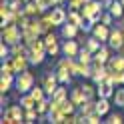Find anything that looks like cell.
Listing matches in <instances>:
<instances>
[{
  "label": "cell",
  "mask_w": 124,
  "mask_h": 124,
  "mask_svg": "<svg viewBox=\"0 0 124 124\" xmlns=\"http://www.w3.org/2000/svg\"><path fill=\"white\" fill-rule=\"evenodd\" d=\"M20 104H22L24 110H28V108H36V100H34V96L30 94V92H26V94L20 98Z\"/></svg>",
  "instance_id": "4316f807"
},
{
  "label": "cell",
  "mask_w": 124,
  "mask_h": 124,
  "mask_svg": "<svg viewBox=\"0 0 124 124\" xmlns=\"http://www.w3.org/2000/svg\"><path fill=\"white\" fill-rule=\"evenodd\" d=\"M58 76H56V72L54 74H46L44 78H42V86H44V90H46V94L48 96H52L54 94V90L58 88Z\"/></svg>",
  "instance_id": "277c9868"
},
{
  "label": "cell",
  "mask_w": 124,
  "mask_h": 124,
  "mask_svg": "<svg viewBox=\"0 0 124 124\" xmlns=\"http://www.w3.org/2000/svg\"><path fill=\"white\" fill-rule=\"evenodd\" d=\"M78 60L84 62V64H92V62H94V52H90L86 46H84V48H80V52H78Z\"/></svg>",
  "instance_id": "603a6c76"
},
{
  "label": "cell",
  "mask_w": 124,
  "mask_h": 124,
  "mask_svg": "<svg viewBox=\"0 0 124 124\" xmlns=\"http://www.w3.org/2000/svg\"><path fill=\"white\" fill-rule=\"evenodd\" d=\"M0 72H2V76H14V74H16V70H14V66H12L10 58L6 60V62H2V66H0Z\"/></svg>",
  "instance_id": "f1b7e54d"
},
{
  "label": "cell",
  "mask_w": 124,
  "mask_h": 124,
  "mask_svg": "<svg viewBox=\"0 0 124 124\" xmlns=\"http://www.w3.org/2000/svg\"><path fill=\"white\" fill-rule=\"evenodd\" d=\"M30 94L34 96V100L38 102V100H42V98H46L48 94H46V90H44V86H34L32 90H30Z\"/></svg>",
  "instance_id": "4dcf8cb0"
},
{
  "label": "cell",
  "mask_w": 124,
  "mask_h": 124,
  "mask_svg": "<svg viewBox=\"0 0 124 124\" xmlns=\"http://www.w3.org/2000/svg\"><path fill=\"white\" fill-rule=\"evenodd\" d=\"M34 2L38 4V8H40L42 14H44L46 8H52V6H54V0H34Z\"/></svg>",
  "instance_id": "8d00e7d4"
},
{
  "label": "cell",
  "mask_w": 124,
  "mask_h": 124,
  "mask_svg": "<svg viewBox=\"0 0 124 124\" xmlns=\"http://www.w3.org/2000/svg\"><path fill=\"white\" fill-rule=\"evenodd\" d=\"M4 112H6V114H10L12 118L16 120V124L24 122V108H22V104H10Z\"/></svg>",
  "instance_id": "30bf717a"
},
{
  "label": "cell",
  "mask_w": 124,
  "mask_h": 124,
  "mask_svg": "<svg viewBox=\"0 0 124 124\" xmlns=\"http://www.w3.org/2000/svg\"><path fill=\"white\" fill-rule=\"evenodd\" d=\"M108 68H110L112 72H116V70H124V56L118 52V56H112L110 60H108V64H106Z\"/></svg>",
  "instance_id": "9a60e30c"
},
{
  "label": "cell",
  "mask_w": 124,
  "mask_h": 124,
  "mask_svg": "<svg viewBox=\"0 0 124 124\" xmlns=\"http://www.w3.org/2000/svg\"><path fill=\"white\" fill-rule=\"evenodd\" d=\"M66 22H72V24H76L78 28H82L84 22H86V18L82 16L80 10H70V12H68V20H66Z\"/></svg>",
  "instance_id": "5bb4252c"
},
{
  "label": "cell",
  "mask_w": 124,
  "mask_h": 124,
  "mask_svg": "<svg viewBox=\"0 0 124 124\" xmlns=\"http://www.w3.org/2000/svg\"><path fill=\"white\" fill-rule=\"evenodd\" d=\"M112 56H110V46H100V50L98 52H94V60L96 62H100V64H108V60H110Z\"/></svg>",
  "instance_id": "4fadbf2b"
},
{
  "label": "cell",
  "mask_w": 124,
  "mask_h": 124,
  "mask_svg": "<svg viewBox=\"0 0 124 124\" xmlns=\"http://www.w3.org/2000/svg\"><path fill=\"white\" fill-rule=\"evenodd\" d=\"M108 12H110L114 18H122V16H124V4L120 2V0H114L112 6L108 8Z\"/></svg>",
  "instance_id": "7402d4cb"
},
{
  "label": "cell",
  "mask_w": 124,
  "mask_h": 124,
  "mask_svg": "<svg viewBox=\"0 0 124 124\" xmlns=\"http://www.w3.org/2000/svg\"><path fill=\"white\" fill-rule=\"evenodd\" d=\"M6 2H14V0H6Z\"/></svg>",
  "instance_id": "bcb514c9"
},
{
  "label": "cell",
  "mask_w": 124,
  "mask_h": 124,
  "mask_svg": "<svg viewBox=\"0 0 124 124\" xmlns=\"http://www.w3.org/2000/svg\"><path fill=\"white\" fill-rule=\"evenodd\" d=\"M70 70H66V68H58L56 70V76H58V80L60 84H70Z\"/></svg>",
  "instance_id": "f546056e"
},
{
  "label": "cell",
  "mask_w": 124,
  "mask_h": 124,
  "mask_svg": "<svg viewBox=\"0 0 124 124\" xmlns=\"http://www.w3.org/2000/svg\"><path fill=\"white\" fill-rule=\"evenodd\" d=\"M38 110L36 108H28V110H24V122H36V118H38Z\"/></svg>",
  "instance_id": "1f68e13d"
},
{
  "label": "cell",
  "mask_w": 124,
  "mask_h": 124,
  "mask_svg": "<svg viewBox=\"0 0 124 124\" xmlns=\"http://www.w3.org/2000/svg\"><path fill=\"white\" fill-rule=\"evenodd\" d=\"M14 80H16L14 76H2V80H0V92L6 94V92L14 86Z\"/></svg>",
  "instance_id": "484cf974"
},
{
  "label": "cell",
  "mask_w": 124,
  "mask_h": 124,
  "mask_svg": "<svg viewBox=\"0 0 124 124\" xmlns=\"http://www.w3.org/2000/svg\"><path fill=\"white\" fill-rule=\"evenodd\" d=\"M10 62H12V66H14V70H16V74H18V72L28 70V64H30L28 56H24V54H18V56H10Z\"/></svg>",
  "instance_id": "ba28073f"
},
{
  "label": "cell",
  "mask_w": 124,
  "mask_h": 124,
  "mask_svg": "<svg viewBox=\"0 0 124 124\" xmlns=\"http://www.w3.org/2000/svg\"><path fill=\"white\" fill-rule=\"evenodd\" d=\"M68 6H70V10H80L82 6H84V2H82V0H70V4H68Z\"/></svg>",
  "instance_id": "b9f144b4"
},
{
  "label": "cell",
  "mask_w": 124,
  "mask_h": 124,
  "mask_svg": "<svg viewBox=\"0 0 124 124\" xmlns=\"http://www.w3.org/2000/svg\"><path fill=\"white\" fill-rule=\"evenodd\" d=\"M96 112L100 116H106L110 112V98H98L96 100Z\"/></svg>",
  "instance_id": "ac0fdd59"
},
{
  "label": "cell",
  "mask_w": 124,
  "mask_h": 124,
  "mask_svg": "<svg viewBox=\"0 0 124 124\" xmlns=\"http://www.w3.org/2000/svg\"><path fill=\"white\" fill-rule=\"evenodd\" d=\"M108 124H122L124 122V116L120 114V112H116V114H108V120H106Z\"/></svg>",
  "instance_id": "d590c367"
},
{
  "label": "cell",
  "mask_w": 124,
  "mask_h": 124,
  "mask_svg": "<svg viewBox=\"0 0 124 124\" xmlns=\"http://www.w3.org/2000/svg\"><path fill=\"white\" fill-rule=\"evenodd\" d=\"M82 90H84V94H86L88 100H92V98L98 94V88H94L92 84H82Z\"/></svg>",
  "instance_id": "d6a6232c"
},
{
  "label": "cell",
  "mask_w": 124,
  "mask_h": 124,
  "mask_svg": "<svg viewBox=\"0 0 124 124\" xmlns=\"http://www.w3.org/2000/svg\"><path fill=\"white\" fill-rule=\"evenodd\" d=\"M124 44V34H122V30H110V36H108V46L114 50H120V46Z\"/></svg>",
  "instance_id": "9c48e42d"
},
{
  "label": "cell",
  "mask_w": 124,
  "mask_h": 124,
  "mask_svg": "<svg viewBox=\"0 0 124 124\" xmlns=\"http://www.w3.org/2000/svg\"><path fill=\"white\" fill-rule=\"evenodd\" d=\"M84 46H86L90 52H98V50H100V46H102V40H98V38L92 34L88 40H84Z\"/></svg>",
  "instance_id": "cb8c5ba5"
},
{
  "label": "cell",
  "mask_w": 124,
  "mask_h": 124,
  "mask_svg": "<svg viewBox=\"0 0 124 124\" xmlns=\"http://www.w3.org/2000/svg\"><path fill=\"white\" fill-rule=\"evenodd\" d=\"M114 104L116 106H120V108H124V88H118V90H116L114 92Z\"/></svg>",
  "instance_id": "836d02e7"
},
{
  "label": "cell",
  "mask_w": 124,
  "mask_h": 124,
  "mask_svg": "<svg viewBox=\"0 0 124 124\" xmlns=\"http://www.w3.org/2000/svg\"><path fill=\"white\" fill-rule=\"evenodd\" d=\"M2 40L6 44H10V46L16 44V42H20L22 40V28L18 24H6L2 28Z\"/></svg>",
  "instance_id": "7a4b0ae2"
},
{
  "label": "cell",
  "mask_w": 124,
  "mask_h": 124,
  "mask_svg": "<svg viewBox=\"0 0 124 124\" xmlns=\"http://www.w3.org/2000/svg\"><path fill=\"white\" fill-rule=\"evenodd\" d=\"M112 2H114V0H102V8H110V6H112Z\"/></svg>",
  "instance_id": "7bdbcfd3"
},
{
  "label": "cell",
  "mask_w": 124,
  "mask_h": 124,
  "mask_svg": "<svg viewBox=\"0 0 124 124\" xmlns=\"http://www.w3.org/2000/svg\"><path fill=\"white\" fill-rule=\"evenodd\" d=\"M58 110H60L62 114H64V116H66V114H72V112L76 110V104L72 102L70 98H66L64 102H58ZM50 112H52V110H50Z\"/></svg>",
  "instance_id": "ffe728a7"
},
{
  "label": "cell",
  "mask_w": 124,
  "mask_h": 124,
  "mask_svg": "<svg viewBox=\"0 0 124 124\" xmlns=\"http://www.w3.org/2000/svg\"><path fill=\"white\" fill-rule=\"evenodd\" d=\"M14 88H16L20 94H26V92H30L34 88V74L32 72H18L16 74V80H14Z\"/></svg>",
  "instance_id": "6da1fadb"
},
{
  "label": "cell",
  "mask_w": 124,
  "mask_h": 124,
  "mask_svg": "<svg viewBox=\"0 0 124 124\" xmlns=\"http://www.w3.org/2000/svg\"><path fill=\"white\" fill-rule=\"evenodd\" d=\"M62 52H64V56H78V52H80V46L78 42L74 40V38H66L64 44H62Z\"/></svg>",
  "instance_id": "52a82bcc"
},
{
  "label": "cell",
  "mask_w": 124,
  "mask_h": 124,
  "mask_svg": "<svg viewBox=\"0 0 124 124\" xmlns=\"http://www.w3.org/2000/svg\"><path fill=\"white\" fill-rule=\"evenodd\" d=\"M92 34H94L98 40H102V42H108V36H110V26H106V24H94V28H92Z\"/></svg>",
  "instance_id": "8fae6325"
},
{
  "label": "cell",
  "mask_w": 124,
  "mask_h": 124,
  "mask_svg": "<svg viewBox=\"0 0 124 124\" xmlns=\"http://www.w3.org/2000/svg\"><path fill=\"white\" fill-rule=\"evenodd\" d=\"M118 52H120V54H122V56H124V44L120 46V50H118Z\"/></svg>",
  "instance_id": "ee69618b"
},
{
  "label": "cell",
  "mask_w": 124,
  "mask_h": 124,
  "mask_svg": "<svg viewBox=\"0 0 124 124\" xmlns=\"http://www.w3.org/2000/svg\"><path fill=\"white\" fill-rule=\"evenodd\" d=\"M96 88H98V98H112L114 96V84L110 80H102V82H98L96 84Z\"/></svg>",
  "instance_id": "5b68a950"
},
{
  "label": "cell",
  "mask_w": 124,
  "mask_h": 124,
  "mask_svg": "<svg viewBox=\"0 0 124 124\" xmlns=\"http://www.w3.org/2000/svg\"><path fill=\"white\" fill-rule=\"evenodd\" d=\"M40 26H42V34H48V32H52V28L56 26V24L52 22L50 12H48V14H42V16H40Z\"/></svg>",
  "instance_id": "e0dca14e"
},
{
  "label": "cell",
  "mask_w": 124,
  "mask_h": 124,
  "mask_svg": "<svg viewBox=\"0 0 124 124\" xmlns=\"http://www.w3.org/2000/svg\"><path fill=\"white\" fill-rule=\"evenodd\" d=\"M24 14L26 16H36V14H42L40 12V8H38V4L34 2V0H28V2H24Z\"/></svg>",
  "instance_id": "44dd1931"
},
{
  "label": "cell",
  "mask_w": 124,
  "mask_h": 124,
  "mask_svg": "<svg viewBox=\"0 0 124 124\" xmlns=\"http://www.w3.org/2000/svg\"><path fill=\"white\" fill-rule=\"evenodd\" d=\"M120 2H122V4H124V0H120Z\"/></svg>",
  "instance_id": "7dc6e473"
},
{
  "label": "cell",
  "mask_w": 124,
  "mask_h": 124,
  "mask_svg": "<svg viewBox=\"0 0 124 124\" xmlns=\"http://www.w3.org/2000/svg\"><path fill=\"white\" fill-rule=\"evenodd\" d=\"M50 16H52V22H54L56 26H62V24H64V22L68 20V12L62 8V6H52Z\"/></svg>",
  "instance_id": "8992f818"
},
{
  "label": "cell",
  "mask_w": 124,
  "mask_h": 124,
  "mask_svg": "<svg viewBox=\"0 0 124 124\" xmlns=\"http://www.w3.org/2000/svg\"><path fill=\"white\" fill-rule=\"evenodd\" d=\"M26 2H28V0H26Z\"/></svg>",
  "instance_id": "681fc988"
},
{
  "label": "cell",
  "mask_w": 124,
  "mask_h": 124,
  "mask_svg": "<svg viewBox=\"0 0 124 124\" xmlns=\"http://www.w3.org/2000/svg\"><path fill=\"white\" fill-rule=\"evenodd\" d=\"M36 110L38 114H46V112H50V98H42V100H38L36 102Z\"/></svg>",
  "instance_id": "83f0119b"
},
{
  "label": "cell",
  "mask_w": 124,
  "mask_h": 124,
  "mask_svg": "<svg viewBox=\"0 0 124 124\" xmlns=\"http://www.w3.org/2000/svg\"><path fill=\"white\" fill-rule=\"evenodd\" d=\"M8 46H10V44H6V42H2V46H0V58H2V62H4V60H8V58L12 56Z\"/></svg>",
  "instance_id": "74e56055"
},
{
  "label": "cell",
  "mask_w": 124,
  "mask_h": 124,
  "mask_svg": "<svg viewBox=\"0 0 124 124\" xmlns=\"http://www.w3.org/2000/svg\"><path fill=\"white\" fill-rule=\"evenodd\" d=\"M112 20H114V16H112L110 12H102V20H100V22H102V24L110 26V24H112Z\"/></svg>",
  "instance_id": "f35d334b"
},
{
  "label": "cell",
  "mask_w": 124,
  "mask_h": 124,
  "mask_svg": "<svg viewBox=\"0 0 124 124\" xmlns=\"http://www.w3.org/2000/svg\"><path fill=\"white\" fill-rule=\"evenodd\" d=\"M120 22H124V16H122V18H120Z\"/></svg>",
  "instance_id": "f6af8a7d"
},
{
  "label": "cell",
  "mask_w": 124,
  "mask_h": 124,
  "mask_svg": "<svg viewBox=\"0 0 124 124\" xmlns=\"http://www.w3.org/2000/svg\"><path fill=\"white\" fill-rule=\"evenodd\" d=\"M70 100L76 104V106H80V104H84L86 102V94H84V90H82V86H76V88H72L70 90Z\"/></svg>",
  "instance_id": "7c38bea8"
},
{
  "label": "cell",
  "mask_w": 124,
  "mask_h": 124,
  "mask_svg": "<svg viewBox=\"0 0 124 124\" xmlns=\"http://www.w3.org/2000/svg\"><path fill=\"white\" fill-rule=\"evenodd\" d=\"M78 26L72 24V22H64L62 24V36L64 38H76V34H78Z\"/></svg>",
  "instance_id": "2e32d148"
},
{
  "label": "cell",
  "mask_w": 124,
  "mask_h": 124,
  "mask_svg": "<svg viewBox=\"0 0 124 124\" xmlns=\"http://www.w3.org/2000/svg\"><path fill=\"white\" fill-rule=\"evenodd\" d=\"M96 112V102L94 100H86L84 104H80V114L82 116H90Z\"/></svg>",
  "instance_id": "d4e9b609"
},
{
  "label": "cell",
  "mask_w": 124,
  "mask_h": 124,
  "mask_svg": "<svg viewBox=\"0 0 124 124\" xmlns=\"http://www.w3.org/2000/svg\"><path fill=\"white\" fill-rule=\"evenodd\" d=\"M62 2H64V0H62Z\"/></svg>",
  "instance_id": "c3c4849f"
},
{
  "label": "cell",
  "mask_w": 124,
  "mask_h": 124,
  "mask_svg": "<svg viewBox=\"0 0 124 124\" xmlns=\"http://www.w3.org/2000/svg\"><path fill=\"white\" fill-rule=\"evenodd\" d=\"M66 98H70V96H68V88L66 86H58L56 90H54V94L50 96L52 102H64Z\"/></svg>",
  "instance_id": "d6986e66"
},
{
  "label": "cell",
  "mask_w": 124,
  "mask_h": 124,
  "mask_svg": "<svg viewBox=\"0 0 124 124\" xmlns=\"http://www.w3.org/2000/svg\"><path fill=\"white\" fill-rule=\"evenodd\" d=\"M80 12H82V16L86 20H90L92 16H96L98 12H102V0H90L88 4H84L80 8Z\"/></svg>",
  "instance_id": "3957f363"
},
{
  "label": "cell",
  "mask_w": 124,
  "mask_h": 124,
  "mask_svg": "<svg viewBox=\"0 0 124 124\" xmlns=\"http://www.w3.org/2000/svg\"><path fill=\"white\" fill-rule=\"evenodd\" d=\"M44 44H46V48H48V46H54V44H58V36L54 34V32H48V34H44Z\"/></svg>",
  "instance_id": "e575fe53"
},
{
  "label": "cell",
  "mask_w": 124,
  "mask_h": 124,
  "mask_svg": "<svg viewBox=\"0 0 124 124\" xmlns=\"http://www.w3.org/2000/svg\"><path fill=\"white\" fill-rule=\"evenodd\" d=\"M100 118H102V116H100L98 112H94V114L86 116V122H88V124H98V122H100Z\"/></svg>",
  "instance_id": "ab89813d"
},
{
  "label": "cell",
  "mask_w": 124,
  "mask_h": 124,
  "mask_svg": "<svg viewBox=\"0 0 124 124\" xmlns=\"http://www.w3.org/2000/svg\"><path fill=\"white\" fill-rule=\"evenodd\" d=\"M62 50V46H58V44H54V46H48L46 48V52H48V56H56V54Z\"/></svg>",
  "instance_id": "60d3db41"
}]
</instances>
